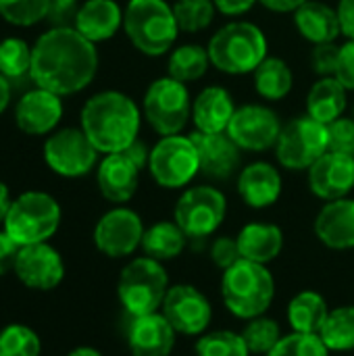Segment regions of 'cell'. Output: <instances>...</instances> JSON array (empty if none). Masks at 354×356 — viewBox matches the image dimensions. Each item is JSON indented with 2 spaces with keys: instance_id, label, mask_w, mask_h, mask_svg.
<instances>
[{
  "instance_id": "obj_7",
  "label": "cell",
  "mask_w": 354,
  "mask_h": 356,
  "mask_svg": "<svg viewBox=\"0 0 354 356\" xmlns=\"http://www.w3.org/2000/svg\"><path fill=\"white\" fill-rule=\"evenodd\" d=\"M167 290H169V275L163 263L150 257H140L129 261L123 267L117 284L119 302L131 317L159 313L167 296Z\"/></svg>"
},
{
  "instance_id": "obj_53",
  "label": "cell",
  "mask_w": 354,
  "mask_h": 356,
  "mask_svg": "<svg viewBox=\"0 0 354 356\" xmlns=\"http://www.w3.org/2000/svg\"><path fill=\"white\" fill-rule=\"evenodd\" d=\"M54 2H61V4H75L77 0H54Z\"/></svg>"
},
{
  "instance_id": "obj_46",
  "label": "cell",
  "mask_w": 354,
  "mask_h": 356,
  "mask_svg": "<svg viewBox=\"0 0 354 356\" xmlns=\"http://www.w3.org/2000/svg\"><path fill=\"white\" fill-rule=\"evenodd\" d=\"M217 6V13L225 15V17H240L246 15L248 10H252V6L259 0H213Z\"/></svg>"
},
{
  "instance_id": "obj_12",
  "label": "cell",
  "mask_w": 354,
  "mask_h": 356,
  "mask_svg": "<svg viewBox=\"0 0 354 356\" xmlns=\"http://www.w3.org/2000/svg\"><path fill=\"white\" fill-rule=\"evenodd\" d=\"M98 150L81 127H63L44 142V161L52 173L75 179L88 175L98 165Z\"/></svg>"
},
{
  "instance_id": "obj_28",
  "label": "cell",
  "mask_w": 354,
  "mask_h": 356,
  "mask_svg": "<svg viewBox=\"0 0 354 356\" xmlns=\"http://www.w3.org/2000/svg\"><path fill=\"white\" fill-rule=\"evenodd\" d=\"M348 108V90L336 77H319L307 94V115L330 125L344 117Z\"/></svg>"
},
{
  "instance_id": "obj_29",
  "label": "cell",
  "mask_w": 354,
  "mask_h": 356,
  "mask_svg": "<svg viewBox=\"0 0 354 356\" xmlns=\"http://www.w3.org/2000/svg\"><path fill=\"white\" fill-rule=\"evenodd\" d=\"M255 92L269 102L284 100L294 88V73L280 56H267L252 73Z\"/></svg>"
},
{
  "instance_id": "obj_18",
  "label": "cell",
  "mask_w": 354,
  "mask_h": 356,
  "mask_svg": "<svg viewBox=\"0 0 354 356\" xmlns=\"http://www.w3.org/2000/svg\"><path fill=\"white\" fill-rule=\"evenodd\" d=\"M311 192L330 202L346 198L354 190V156L325 152L309 171H307Z\"/></svg>"
},
{
  "instance_id": "obj_16",
  "label": "cell",
  "mask_w": 354,
  "mask_h": 356,
  "mask_svg": "<svg viewBox=\"0 0 354 356\" xmlns=\"http://www.w3.org/2000/svg\"><path fill=\"white\" fill-rule=\"evenodd\" d=\"M13 271L25 288L40 292L54 290L65 280L63 257L46 242L21 246Z\"/></svg>"
},
{
  "instance_id": "obj_37",
  "label": "cell",
  "mask_w": 354,
  "mask_h": 356,
  "mask_svg": "<svg viewBox=\"0 0 354 356\" xmlns=\"http://www.w3.org/2000/svg\"><path fill=\"white\" fill-rule=\"evenodd\" d=\"M173 10L179 29L186 33L204 31L217 15V6L213 0H175Z\"/></svg>"
},
{
  "instance_id": "obj_22",
  "label": "cell",
  "mask_w": 354,
  "mask_h": 356,
  "mask_svg": "<svg viewBox=\"0 0 354 356\" xmlns=\"http://www.w3.org/2000/svg\"><path fill=\"white\" fill-rule=\"evenodd\" d=\"M175 336L177 332L159 311L131 319L127 346L131 356H169L175 346Z\"/></svg>"
},
{
  "instance_id": "obj_1",
  "label": "cell",
  "mask_w": 354,
  "mask_h": 356,
  "mask_svg": "<svg viewBox=\"0 0 354 356\" xmlns=\"http://www.w3.org/2000/svg\"><path fill=\"white\" fill-rule=\"evenodd\" d=\"M98 71L96 44L86 40L73 25H56L33 44L29 79L35 88L71 96L86 90Z\"/></svg>"
},
{
  "instance_id": "obj_10",
  "label": "cell",
  "mask_w": 354,
  "mask_h": 356,
  "mask_svg": "<svg viewBox=\"0 0 354 356\" xmlns=\"http://www.w3.org/2000/svg\"><path fill=\"white\" fill-rule=\"evenodd\" d=\"M148 171L165 190H182L200 173V159L192 136H163L150 148Z\"/></svg>"
},
{
  "instance_id": "obj_41",
  "label": "cell",
  "mask_w": 354,
  "mask_h": 356,
  "mask_svg": "<svg viewBox=\"0 0 354 356\" xmlns=\"http://www.w3.org/2000/svg\"><path fill=\"white\" fill-rule=\"evenodd\" d=\"M328 152L354 156V119L340 117L328 125Z\"/></svg>"
},
{
  "instance_id": "obj_47",
  "label": "cell",
  "mask_w": 354,
  "mask_h": 356,
  "mask_svg": "<svg viewBox=\"0 0 354 356\" xmlns=\"http://www.w3.org/2000/svg\"><path fill=\"white\" fill-rule=\"evenodd\" d=\"M336 10L340 19L342 35L346 40H354V0H340Z\"/></svg>"
},
{
  "instance_id": "obj_33",
  "label": "cell",
  "mask_w": 354,
  "mask_h": 356,
  "mask_svg": "<svg viewBox=\"0 0 354 356\" xmlns=\"http://www.w3.org/2000/svg\"><path fill=\"white\" fill-rule=\"evenodd\" d=\"M319 336L332 353L354 350V307H338L330 311Z\"/></svg>"
},
{
  "instance_id": "obj_14",
  "label": "cell",
  "mask_w": 354,
  "mask_h": 356,
  "mask_svg": "<svg viewBox=\"0 0 354 356\" xmlns=\"http://www.w3.org/2000/svg\"><path fill=\"white\" fill-rule=\"evenodd\" d=\"M144 232L142 217L136 211L117 207L98 219L94 227V246L108 259H123L142 246Z\"/></svg>"
},
{
  "instance_id": "obj_19",
  "label": "cell",
  "mask_w": 354,
  "mask_h": 356,
  "mask_svg": "<svg viewBox=\"0 0 354 356\" xmlns=\"http://www.w3.org/2000/svg\"><path fill=\"white\" fill-rule=\"evenodd\" d=\"M140 171L142 169L125 152L104 154V159L96 167V181L100 194L117 207L129 202L138 192Z\"/></svg>"
},
{
  "instance_id": "obj_20",
  "label": "cell",
  "mask_w": 354,
  "mask_h": 356,
  "mask_svg": "<svg viewBox=\"0 0 354 356\" xmlns=\"http://www.w3.org/2000/svg\"><path fill=\"white\" fill-rule=\"evenodd\" d=\"M190 136L198 150L200 173H204L211 179H230L238 171L242 161V150L227 136V131L223 134L194 131Z\"/></svg>"
},
{
  "instance_id": "obj_39",
  "label": "cell",
  "mask_w": 354,
  "mask_h": 356,
  "mask_svg": "<svg viewBox=\"0 0 354 356\" xmlns=\"http://www.w3.org/2000/svg\"><path fill=\"white\" fill-rule=\"evenodd\" d=\"M242 338L250 350V355H269L275 344L282 340V330L275 319H269L265 315L250 319L248 325L242 332Z\"/></svg>"
},
{
  "instance_id": "obj_35",
  "label": "cell",
  "mask_w": 354,
  "mask_h": 356,
  "mask_svg": "<svg viewBox=\"0 0 354 356\" xmlns=\"http://www.w3.org/2000/svg\"><path fill=\"white\" fill-rule=\"evenodd\" d=\"M40 336L23 323H8L0 330V356H40Z\"/></svg>"
},
{
  "instance_id": "obj_25",
  "label": "cell",
  "mask_w": 354,
  "mask_h": 356,
  "mask_svg": "<svg viewBox=\"0 0 354 356\" xmlns=\"http://www.w3.org/2000/svg\"><path fill=\"white\" fill-rule=\"evenodd\" d=\"M73 27L92 44L106 42L123 27V8L117 0H86L75 10Z\"/></svg>"
},
{
  "instance_id": "obj_54",
  "label": "cell",
  "mask_w": 354,
  "mask_h": 356,
  "mask_svg": "<svg viewBox=\"0 0 354 356\" xmlns=\"http://www.w3.org/2000/svg\"><path fill=\"white\" fill-rule=\"evenodd\" d=\"M353 119H354V106H353Z\"/></svg>"
},
{
  "instance_id": "obj_23",
  "label": "cell",
  "mask_w": 354,
  "mask_h": 356,
  "mask_svg": "<svg viewBox=\"0 0 354 356\" xmlns=\"http://www.w3.org/2000/svg\"><path fill=\"white\" fill-rule=\"evenodd\" d=\"M315 236L332 250L354 248V200L340 198L330 200L315 217Z\"/></svg>"
},
{
  "instance_id": "obj_9",
  "label": "cell",
  "mask_w": 354,
  "mask_h": 356,
  "mask_svg": "<svg viewBox=\"0 0 354 356\" xmlns=\"http://www.w3.org/2000/svg\"><path fill=\"white\" fill-rule=\"evenodd\" d=\"M227 215L225 194L209 184L186 188L177 198L173 221L182 227L188 240H204L213 236Z\"/></svg>"
},
{
  "instance_id": "obj_15",
  "label": "cell",
  "mask_w": 354,
  "mask_h": 356,
  "mask_svg": "<svg viewBox=\"0 0 354 356\" xmlns=\"http://www.w3.org/2000/svg\"><path fill=\"white\" fill-rule=\"evenodd\" d=\"M161 313L182 336H202L213 319L209 298L190 284L169 286Z\"/></svg>"
},
{
  "instance_id": "obj_45",
  "label": "cell",
  "mask_w": 354,
  "mask_h": 356,
  "mask_svg": "<svg viewBox=\"0 0 354 356\" xmlns=\"http://www.w3.org/2000/svg\"><path fill=\"white\" fill-rule=\"evenodd\" d=\"M19 250H21V246L2 229L0 232V277L15 269V261H17Z\"/></svg>"
},
{
  "instance_id": "obj_48",
  "label": "cell",
  "mask_w": 354,
  "mask_h": 356,
  "mask_svg": "<svg viewBox=\"0 0 354 356\" xmlns=\"http://www.w3.org/2000/svg\"><path fill=\"white\" fill-rule=\"evenodd\" d=\"M140 169H148V161H150V148L138 138L131 146H127L125 150H123Z\"/></svg>"
},
{
  "instance_id": "obj_5",
  "label": "cell",
  "mask_w": 354,
  "mask_h": 356,
  "mask_svg": "<svg viewBox=\"0 0 354 356\" xmlns=\"http://www.w3.org/2000/svg\"><path fill=\"white\" fill-rule=\"evenodd\" d=\"M275 296V282L267 265L240 259L223 271L221 298L225 309L238 319H257L267 313Z\"/></svg>"
},
{
  "instance_id": "obj_36",
  "label": "cell",
  "mask_w": 354,
  "mask_h": 356,
  "mask_svg": "<svg viewBox=\"0 0 354 356\" xmlns=\"http://www.w3.org/2000/svg\"><path fill=\"white\" fill-rule=\"evenodd\" d=\"M54 0H0V17L17 27H31L44 21Z\"/></svg>"
},
{
  "instance_id": "obj_24",
  "label": "cell",
  "mask_w": 354,
  "mask_h": 356,
  "mask_svg": "<svg viewBox=\"0 0 354 356\" xmlns=\"http://www.w3.org/2000/svg\"><path fill=\"white\" fill-rule=\"evenodd\" d=\"M236 100L223 86H207L192 100V123L202 134H223L236 113Z\"/></svg>"
},
{
  "instance_id": "obj_49",
  "label": "cell",
  "mask_w": 354,
  "mask_h": 356,
  "mask_svg": "<svg viewBox=\"0 0 354 356\" xmlns=\"http://www.w3.org/2000/svg\"><path fill=\"white\" fill-rule=\"evenodd\" d=\"M309 0H259V4H263L267 10L271 13H296L303 4H307Z\"/></svg>"
},
{
  "instance_id": "obj_4",
  "label": "cell",
  "mask_w": 354,
  "mask_h": 356,
  "mask_svg": "<svg viewBox=\"0 0 354 356\" xmlns=\"http://www.w3.org/2000/svg\"><path fill=\"white\" fill-rule=\"evenodd\" d=\"M123 31L144 56H163L173 50L179 25L167 0H129L123 8Z\"/></svg>"
},
{
  "instance_id": "obj_11",
  "label": "cell",
  "mask_w": 354,
  "mask_h": 356,
  "mask_svg": "<svg viewBox=\"0 0 354 356\" xmlns=\"http://www.w3.org/2000/svg\"><path fill=\"white\" fill-rule=\"evenodd\" d=\"M328 152V125L309 115L290 119L277 138L275 159L288 171H309Z\"/></svg>"
},
{
  "instance_id": "obj_2",
  "label": "cell",
  "mask_w": 354,
  "mask_h": 356,
  "mask_svg": "<svg viewBox=\"0 0 354 356\" xmlns=\"http://www.w3.org/2000/svg\"><path fill=\"white\" fill-rule=\"evenodd\" d=\"M142 117L134 98L117 90H104L86 100L79 127L100 154H115L138 140Z\"/></svg>"
},
{
  "instance_id": "obj_43",
  "label": "cell",
  "mask_w": 354,
  "mask_h": 356,
  "mask_svg": "<svg viewBox=\"0 0 354 356\" xmlns=\"http://www.w3.org/2000/svg\"><path fill=\"white\" fill-rule=\"evenodd\" d=\"M211 259L217 267H221L223 271L230 269L232 265H236L242 257H240V248H238V242L234 238H227V236H221L213 242L211 246Z\"/></svg>"
},
{
  "instance_id": "obj_6",
  "label": "cell",
  "mask_w": 354,
  "mask_h": 356,
  "mask_svg": "<svg viewBox=\"0 0 354 356\" xmlns=\"http://www.w3.org/2000/svg\"><path fill=\"white\" fill-rule=\"evenodd\" d=\"M61 219V204L50 194L29 190L10 202L2 229L19 246H31L48 242L58 232Z\"/></svg>"
},
{
  "instance_id": "obj_44",
  "label": "cell",
  "mask_w": 354,
  "mask_h": 356,
  "mask_svg": "<svg viewBox=\"0 0 354 356\" xmlns=\"http://www.w3.org/2000/svg\"><path fill=\"white\" fill-rule=\"evenodd\" d=\"M334 77L348 90L354 92V40H346L338 52V65Z\"/></svg>"
},
{
  "instance_id": "obj_51",
  "label": "cell",
  "mask_w": 354,
  "mask_h": 356,
  "mask_svg": "<svg viewBox=\"0 0 354 356\" xmlns=\"http://www.w3.org/2000/svg\"><path fill=\"white\" fill-rule=\"evenodd\" d=\"M10 194H8V188L0 181V225L4 223L6 215H8V209H10Z\"/></svg>"
},
{
  "instance_id": "obj_38",
  "label": "cell",
  "mask_w": 354,
  "mask_h": 356,
  "mask_svg": "<svg viewBox=\"0 0 354 356\" xmlns=\"http://www.w3.org/2000/svg\"><path fill=\"white\" fill-rule=\"evenodd\" d=\"M196 356H250L242 334L219 330L202 334L196 342Z\"/></svg>"
},
{
  "instance_id": "obj_50",
  "label": "cell",
  "mask_w": 354,
  "mask_h": 356,
  "mask_svg": "<svg viewBox=\"0 0 354 356\" xmlns=\"http://www.w3.org/2000/svg\"><path fill=\"white\" fill-rule=\"evenodd\" d=\"M8 104H10V81L4 75H0V115L8 108Z\"/></svg>"
},
{
  "instance_id": "obj_52",
  "label": "cell",
  "mask_w": 354,
  "mask_h": 356,
  "mask_svg": "<svg viewBox=\"0 0 354 356\" xmlns=\"http://www.w3.org/2000/svg\"><path fill=\"white\" fill-rule=\"evenodd\" d=\"M67 356H102V353H98L92 346H79V348H73Z\"/></svg>"
},
{
  "instance_id": "obj_21",
  "label": "cell",
  "mask_w": 354,
  "mask_h": 356,
  "mask_svg": "<svg viewBox=\"0 0 354 356\" xmlns=\"http://www.w3.org/2000/svg\"><path fill=\"white\" fill-rule=\"evenodd\" d=\"M236 186L246 207L267 209L280 200L284 190V179L275 165L267 161H255L240 169Z\"/></svg>"
},
{
  "instance_id": "obj_3",
  "label": "cell",
  "mask_w": 354,
  "mask_h": 356,
  "mask_svg": "<svg viewBox=\"0 0 354 356\" xmlns=\"http://www.w3.org/2000/svg\"><path fill=\"white\" fill-rule=\"evenodd\" d=\"M211 65L225 75H252L269 56L265 31L250 21H230L207 44Z\"/></svg>"
},
{
  "instance_id": "obj_42",
  "label": "cell",
  "mask_w": 354,
  "mask_h": 356,
  "mask_svg": "<svg viewBox=\"0 0 354 356\" xmlns=\"http://www.w3.org/2000/svg\"><path fill=\"white\" fill-rule=\"evenodd\" d=\"M338 52H340V46L336 42L313 46V50H311V69L319 77H334L336 65H338Z\"/></svg>"
},
{
  "instance_id": "obj_30",
  "label": "cell",
  "mask_w": 354,
  "mask_h": 356,
  "mask_svg": "<svg viewBox=\"0 0 354 356\" xmlns=\"http://www.w3.org/2000/svg\"><path fill=\"white\" fill-rule=\"evenodd\" d=\"M328 315H330V309H328L325 298L313 290L298 292L288 305V323L292 332L319 334Z\"/></svg>"
},
{
  "instance_id": "obj_34",
  "label": "cell",
  "mask_w": 354,
  "mask_h": 356,
  "mask_svg": "<svg viewBox=\"0 0 354 356\" xmlns=\"http://www.w3.org/2000/svg\"><path fill=\"white\" fill-rule=\"evenodd\" d=\"M33 46L21 38H6L0 42V75L8 81H19L31 73Z\"/></svg>"
},
{
  "instance_id": "obj_8",
  "label": "cell",
  "mask_w": 354,
  "mask_h": 356,
  "mask_svg": "<svg viewBox=\"0 0 354 356\" xmlns=\"http://www.w3.org/2000/svg\"><path fill=\"white\" fill-rule=\"evenodd\" d=\"M142 115L161 138L182 134L192 119V96L188 86L171 75L150 81L142 98Z\"/></svg>"
},
{
  "instance_id": "obj_40",
  "label": "cell",
  "mask_w": 354,
  "mask_h": 356,
  "mask_svg": "<svg viewBox=\"0 0 354 356\" xmlns=\"http://www.w3.org/2000/svg\"><path fill=\"white\" fill-rule=\"evenodd\" d=\"M330 348L321 340L319 334H300L292 332L282 336L275 348L267 356H330Z\"/></svg>"
},
{
  "instance_id": "obj_32",
  "label": "cell",
  "mask_w": 354,
  "mask_h": 356,
  "mask_svg": "<svg viewBox=\"0 0 354 356\" xmlns=\"http://www.w3.org/2000/svg\"><path fill=\"white\" fill-rule=\"evenodd\" d=\"M186 242L188 236L182 232V227L175 221H159L144 232L142 248L146 257L163 263V261L177 259L184 252Z\"/></svg>"
},
{
  "instance_id": "obj_13",
  "label": "cell",
  "mask_w": 354,
  "mask_h": 356,
  "mask_svg": "<svg viewBox=\"0 0 354 356\" xmlns=\"http://www.w3.org/2000/svg\"><path fill=\"white\" fill-rule=\"evenodd\" d=\"M282 127L284 123L271 106L248 102L236 108L227 127V136L244 152H265L275 148Z\"/></svg>"
},
{
  "instance_id": "obj_27",
  "label": "cell",
  "mask_w": 354,
  "mask_h": 356,
  "mask_svg": "<svg viewBox=\"0 0 354 356\" xmlns=\"http://www.w3.org/2000/svg\"><path fill=\"white\" fill-rule=\"evenodd\" d=\"M236 242L242 259L259 265H269L280 257L284 248V234L275 223L255 221V223H246L240 229Z\"/></svg>"
},
{
  "instance_id": "obj_31",
  "label": "cell",
  "mask_w": 354,
  "mask_h": 356,
  "mask_svg": "<svg viewBox=\"0 0 354 356\" xmlns=\"http://www.w3.org/2000/svg\"><path fill=\"white\" fill-rule=\"evenodd\" d=\"M211 67L213 65H211L207 46L194 44V42L175 46L167 58V75H171L173 79L182 83H192V81L202 79Z\"/></svg>"
},
{
  "instance_id": "obj_17",
  "label": "cell",
  "mask_w": 354,
  "mask_h": 356,
  "mask_svg": "<svg viewBox=\"0 0 354 356\" xmlns=\"http://www.w3.org/2000/svg\"><path fill=\"white\" fill-rule=\"evenodd\" d=\"M63 119V100L42 88H33L21 96L15 106V123L27 136H46L56 131Z\"/></svg>"
},
{
  "instance_id": "obj_26",
  "label": "cell",
  "mask_w": 354,
  "mask_h": 356,
  "mask_svg": "<svg viewBox=\"0 0 354 356\" xmlns=\"http://www.w3.org/2000/svg\"><path fill=\"white\" fill-rule=\"evenodd\" d=\"M292 15L296 31L313 46L336 42L342 35L338 10L321 0H309Z\"/></svg>"
}]
</instances>
